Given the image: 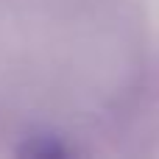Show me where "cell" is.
Returning a JSON list of instances; mask_svg holds the SVG:
<instances>
[{
	"instance_id": "obj_1",
	"label": "cell",
	"mask_w": 159,
	"mask_h": 159,
	"mask_svg": "<svg viewBox=\"0 0 159 159\" xmlns=\"http://www.w3.org/2000/svg\"><path fill=\"white\" fill-rule=\"evenodd\" d=\"M17 154H22V157H31V159H64L73 154V148L67 145V143H61V140H56V137H28L20 148H17Z\"/></svg>"
}]
</instances>
